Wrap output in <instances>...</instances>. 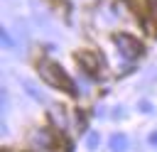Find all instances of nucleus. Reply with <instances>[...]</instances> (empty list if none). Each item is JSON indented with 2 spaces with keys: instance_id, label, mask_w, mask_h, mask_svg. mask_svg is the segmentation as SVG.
I'll return each mask as SVG.
<instances>
[{
  "instance_id": "1",
  "label": "nucleus",
  "mask_w": 157,
  "mask_h": 152,
  "mask_svg": "<svg viewBox=\"0 0 157 152\" xmlns=\"http://www.w3.org/2000/svg\"><path fill=\"white\" fill-rule=\"evenodd\" d=\"M37 74H39V78H42L47 86L61 88V91H66L69 96H78V88L74 86L71 76H69L59 64H54V61H49V59H39V61H37Z\"/></svg>"
},
{
  "instance_id": "2",
  "label": "nucleus",
  "mask_w": 157,
  "mask_h": 152,
  "mask_svg": "<svg viewBox=\"0 0 157 152\" xmlns=\"http://www.w3.org/2000/svg\"><path fill=\"white\" fill-rule=\"evenodd\" d=\"M113 42H115V47H118V51L125 56V59H137V56H142V51H145V47H142V42L137 39V37H132V34H128V32H118L115 37H113Z\"/></svg>"
},
{
  "instance_id": "3",
  "label": "nucleus",
  "mask_w": 157,
  "mask_h": 152,
  "mask_svg": "<svg viewBox=\"0 0 157 152\" xmlns=\"http://www.w3.org/2000/svg\"><path fill=\"white\" fill-rule=\"evenodd\" d=\"M74 56H76V61L81 64L78 69H83L88 76H93V78L101 76V71H103V69H101V66H103V59H101L98 54H93V51H76Z\"/></svg>"
},
{
  "instance_id": "4",
  "label": "nucleus",
  "mask_w": 157,
  "mask_h": 152,
  "mask_svg": "<svg viewBox=\"0 0 157 152\" xmlns=\"http://www.w3.org/2000/svg\"><path fill=\"white\" fill-rule=\"evenodd\" d=\"M47 118H49L52 127L59 130V132H64L66 125H69V118H66V113H64V108H61L59 103H52V105L47 108Z\"/></svg>"
},
{
  "instance_id": "5",
  "label": "nucleus",
  "mask_w": 157,
  "mask_h": 152,
  "mask_svg": "<svg viewBox=\"0 0 157 152\" xmlns=\"http://www.w3.org/2000/svg\"><path fill=\"white\" fill-rule=\"evenodd\" d=\"M29 142H32V147H37V150H49V147H54V140H52V135H49L47 130H34L32 137H29Z\"/></svg>"
},
{
  "instance_id": "6",
  "label": "nucleus",
  "mask_w": 157,
  "mask_h": 152,
  "mask_svg": "<svg viewBox=\"0 0 157 152\" xmlns=\"http://www.w3.org/2000/svg\"><path fill=\"white\" fill-rule=\"evenodd\" d=\"M108 145H110V152H125L128 150V137L123 132H113L110 140H108Z\"/></svg>"
},
{
  "instance_id": "7",
  "label": "nucleus",
  "mask_w": 157,
  "mask_h": 152,
  "mask_svg": "<svg viewBox=\"0 0 157 152\" xmlns=\"http://www.w3.org/2000/svg\"><path fill=\"white\" fill-rule=\"evenodd\" d=\"M98 145H101V132L91 130V132L86 135V147H88V150H96Z\"/></svg>"
},
{
  "instance_id": "8",
  "label": "nucleus",
  "mask_w": 157,
  "mask_h": 152,
  "mask_svg": "<svg viewBox=\"0 0 157 152\" xmlns=\"http://www.w3.org/2000/svg\"><path fill=\"white\" fill-rule=\"evenodd\" d=\"M76 120H78V125H76V127H78V132H81V135H88L91 130H88V123H86V115H83L81 110H76Z\"/></svg>"
},
{
  "instance_id": "9",
  "label": "nucleus",
  "mask_w": 157,
  "mask_h": 152,
  "mask_svg": "<svg viewBox=\"0 0 157 152\" xmlns=\"http://www.w3.org/2000/svg\"><path fill=\"white\" fill-rule=\"evenodd\" d=\"M0 39H2V44H5L7 49H12V47H15V42H12V37H10V32H7L5 27H0Z\"/></svg>"
},
{
  "instance_id": "10",
  "label": "nucleus",
  "mask_w": 157,
  "mask_h": 152,
  "mask_svg": "<svg viewBox=\"0 0 157 152\" xmlns=\"http://www.w3.org/2000/svg\"><path fill=\"white\" fill-rule=\"evenodd\" d=\"M137 110H142V113H152V103H150V101H140Z\"/></svg>"
},
{
  "instance_id": "11",
  "label": "nucleus",
  "mask_w": 157,
  "mask_h": 152,
  "mask_svg": "<svg viewBox=\"0 0 157 152\" xmlns=\"http://www.w3.org/2000/svg\"><path fill=\"white\" fill-rule=\"evenodd\" d=\"M147 140H150V145H152V147H157V130H152Z\"/></svg>"
}]
</instances>
